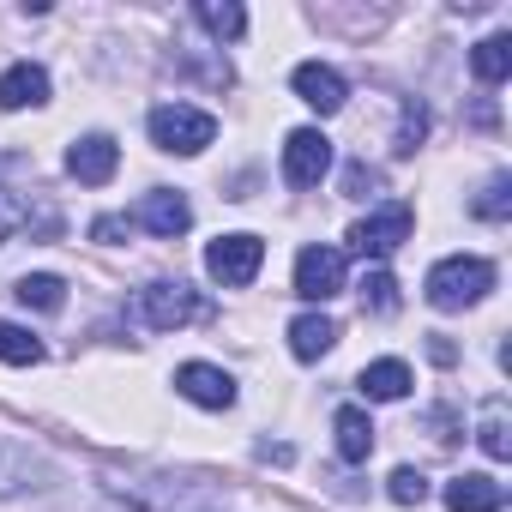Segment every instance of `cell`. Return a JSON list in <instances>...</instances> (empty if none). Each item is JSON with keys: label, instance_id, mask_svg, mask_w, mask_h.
<instances>
[{"label": "cell", "instance_id": "14", "mask_svg": "<svg viewBox=\"0 0 512 512\" xmlns=\"http://www.w3.org/2000/svg\"><path fill=\"white\" fill-rule=\"evenodd\" d=\"M37 103H49V73L43 67L19 61V67L0 73V109H37Z\"/></svg>", "mask_w": 512, "mask_h": 512}, {"label": "cell", "instance_id": "2", "mask_svg": "<svg viewBox=\"0 0 512 512\" xmlns=\"http://www.w3.org/2000/svg\"><path fill=\"white\" fill-rule=\"evenodd\" d=\"M428 302L440 308V314H458V308H476L488 290H494V266L488 260H464V253H452V260H440L434 272H428Z\"/></svg>", "mask_w": 512, "mask_h": 512}, {"label": "cell", "instance_id": "12", "mask_svg": "<svg viewBox=\"0 0 512 512\" xmlns=\"http://www.w3.org/2000/svg\"><path fill=\"white\" fill-rule=\"evenodd\" d=\"M139 223H145L157 241H175V235H187V223H193V205H187L181 193L157 187V193H145V199H139Z\"/></svg>", "mask_w": 512, "mask_h": 512}, {"label": "cell", "instance_id": "10", "mask_svg": "<svg viewBox=\"0 0 512 512\" xmlns=\"http://www.w3.org/2000/svg\"><path fill=\"white\" fill-rule=\"evenodd\" d=\"M67 169H73V181L103 187V181H115V169H121V145H115L109 133H85V139L67 151Z\"/></svg>", "mask_w": 512, "mask_h": 512}, {"label": "cell", "instance_id": "21", "mask_svg": "<svg viewBox=\"0 0 512 512\" xmlns=\"http://www.w3.org/2000/svg\"><path fill=\"white\" fill-rule=\"evenodd\" d=\"M193 19L217 37V43H235L241 31H247V13L235 7V0H199V7H193Z\"/></svg>", "mask_w": 512, "mask_h": 512}, {"label": "cell", "instance_id": "25", "mask_svg": "<svg viewBox=\"0 0 512 512\" xmlns=\"http://www.w3.org/2000/svg\"><path fill=\"white\" fill-rule=\"evenodd\" d=\"M362 308H368V314H398V284H392V272H368V278H362Z\"/></svg>", "mask_w": 512, "mask_h": 512}, {"label": "cell", "instance_id": "17", "mask_svg": "<svg viewBox=\"0 0 512 512\" xmlns=\"http://www.w3.org/2000/svg\"><path fill=\"white\" fill-rule=\"evenodd\" d=\"M356 386H362V398H374V404H398V398L410 392V368L386 356V362H368Z\"/></svg>", "mask_w": 512, "mask_h": 512}, {"label": "cell", "instance_id": "18", "mask_svg": "<svg viewBox=\"0 0 512 512\" xmlns=\"http://www.w3.org/2000/svg\"><path fill=\"white\" fill-rule=\"evenodd\" d=\"M332 344H338V326H332L326 314H302V320L290 326V350H296V362H320Z\"/></svg>", "mask_w": 512, "mask_h": 512}, {"label": "cell", "instance_id": "16", "mask_svg": "<svg viewBox=\"0 0 512 512\" xmlns=\"http://www.w3.org/2000/svg\"><path fill=\"white\" fill-rule=\"evenodd\" d=\"M332 428H338V458H344V464H368V452H374V422H368V410L344 404Z\"/></svg>", "mask_w": 512, "mask_h": 512}, {"label": "cell", "instance_id": "6", "mask_svg": "<svg viewBox=\"0 0 512 512\" xmlns=\"http://www.w3.org/2000/svg\"><path fill=\"white\" fill-rule=\"evenodd\" d=\"M133 314H139L151 332H175V326L199 320V314H205V302H199V290H187V284L175 278V284H145V290H139V302H133Z\"/></svg>", "mask_w": 512, "mask_h": 512}, {"label": "cell", "instance_id": "19", "mask_svg": "<svg viewBox=\"0 0 512 512\" xmlns=\"http://www.w3.org/2000/svg\"><path fill=\"white\" fill-rule=\"evenodd\" d=\"M476 440H482V452H488V458H512V416H506V398H500V392L482 404Z\"/></svg>", "mask_w": 512, "mask_h": 512}, {"label": "cell", "instance_id": "4", "mask_svg": "<svg viewBox=\"0 0 512 512\" xmlns=\"http://www.w3.org/2000/svg\"><path fill=\"white\" fill-rule=\"evenodd\" d=\"M266 266V241L260 235H217L205 247V272L223 284V290H247Z\"/></svg>", "mask_w": 512, "mask_h": 512}, {"label": "cell", "instance_id": "13", "mask_svg": "<svg viewBox=\"0 0 512 512\" xmlns=\"http://www.w3.org/2000/svg\"><path fill=\"white\" fill-rule=\"evenodd\" d=\"M446 512H506V488L494 476L464 470V476L446 482Z\"/></svg>", "mask_w": 512, "mask_h": 512}, {"label": "cell", "instance_id": "24", "mask_svg": "<svg viewBox=\"0 0 512 512\" xmlns=\"http://www.w3.org/2000/svg\"><path fill=\"white\" fill-rule=\"evenodd\" d=\"M422 133H428V109H422L416 97H404V121H398V139H392V151H398V157H410V151L422 145Z\"/></svg>", "mask_w": 512, "mask_h": 512}, {"label": "cell", "instance_id": "27", "mask_svg": "<svg viewBox=\"0 0 512 512\" xmlns=\"http://www.w3.org/2000/svg\"><path fill=\"white\" fill-rule=\"evenodd\" d=\"M386 494H392L398 506H422V500H428V476L404 464V470H392V482H386Z\"/></svg>", "mask_w": 512, "mask_h": 512}, {"label": "cell", "instance_id": "23", "mask_svg": "<svg viewBox=\"0 0 512 512\" xmlns=\"http://www.w3.org/2000/svg\"><path fill=\"white\" fill-rule=\"evenodd\" d=\"M0 362H13V368H37V362H43V344H37L25 326L0 320Z\"/></svg>", "mask_w": 512, "mask_h": 512}, {"label": "cell", "instance_id": "29", "mask_svg": "<svg viewBox=\"0 0 512 512\" xmlns=\"http://www.w3.org/2000/svg\"><path fill=\"white\" fill-rule=\"evenodd\" d=\"M368 187H380V169L350 163V169H344V193H350V199H368Z\"/></svg>", "mask_w": 512, "mask_h": 512}, {"label": "cell", "instance_id": "3", "mask_svg": "<svg viewBox=\"0 0 512 512\" xmlns=\"http://www.w3.org/2000/svg\"><path fill=\"white\" fill-rule=\"evenodd\" d=\"M151 145L157 151H181V157H193V151H205L211 139H217V121L205 115V109H187V103H163V109H151Z\"/></svg>", "mask_w": 512, "mask_h": 512}, {"label": "cell", "instance_id": "5", "mask_svg": "<svg viewBox=\"0 0 512 512\" xmlns=\"http://www.w3.org/2000/svg\"><path fill=\"white\" fill-rule=\"evenodd\" d=\"M410 229H416V211L398 199V205H380V211H368L362 223H350V247L362 253V260H386L392 247L410 241Z\"/></svg>", "mask_w": 512, "mask_h": 512}, {"label": "cell", "instance_id": "15", "mask_svg": "<svg viewBox=\"0 0 512 512\" xmlns=\"http://www.w3.org/2000/svg\"><path fill=\"white\" fill-rule=\"evenodd\" d=\"M49 476V464L31 452V446H19V440H0V494H19V488H37Z\"/></svg>", "mask_w": 512, "mask_h": 512}, {"label": "cell", "instance_id": "11", "mask_svg": "<svg viewBox=\"0 0 512 512\" xmlns=\"http://www.w3.org/2000/svg\"><path fill=\"white\" fill-rule=\"evenodd\" d=\"M290 85H296V97H302L308 109H320V115H338V109H344V97H350V91H344V73H338V67H326V61H302Z\"/></svg>", "mask_w": 512, "mask_h": 512}, {"label": "cell", "instance_id": "1", "mask_svg": "<svg viewBox=\"0 0 512 512\" xmlns=\"http://www.w3.org/2000/svg\"><path fill=\"white\" fill-rule=\"evenodd\" d=\"M103 482H109V494H121L139 512H217L223 506L217 488H199V482L163 476V470H103Z\"/></svg>", "mask_w": 512, "mask_h": 512}, {"label": "cell", "instance_id": "8", "mask_svg": "<svg viewBox=\"0 0 512 512\" xmlns=\"http://www.w3.org/2000/svg\"><path fill=\"white\" fill-rule=\"evenodd\" d=\"M344 290V253L338 247H302L296 260V296L302 302H332Z\"/></svg>", "mask_w": 512, "mask_h": 512}, {"label": "cell", "instance_id": "30", "mask_svg": "<svg viewBox=\"0 0 512 512\" xmlns=\"http://www.w3.org/2000/svg\"><path fill=\"white\" fill-rule=\"evenodd\" d=\"M428 356H434V362H452V356H458V350H452V344H446V338H428Z\"/></svg>", "mask_w": 512, "mask_h": 512}, {"label": "cell", "instance_id": "31", "mask_svg": "<svg viewBox=\"0 0 512 512\" xmlns=\"http://www.w3.org/2000/svg\"><path fill=\"white\" fill-rule=\"evenodd\" d=\"M260 458H266V464H290V446H272V440H266V446H260Z\"/></svg>", "mask_w": 512, "mask_h": 512}, {"label": "cell", "instance_id": "20", "mask_svg": "<svg viewBox=\"0 0 512 512\" xmlns=\"http://www.w3.org/2000/svg\"><path fill=\"white\" fill-rule=\"evenodd\" d=\"M13 296H19L25 308H37V314H61V308H67V284H61L55 272H31V278H19Z\"/></svg>", "mask_w": 512, "mask_h": 512}, {"label": "cell", "instance_id": "7", "mask_svg": "<svg viewBox=\"0 0 512 512\" xmlns=\"http://www.w3.org/2000/svg\"><path fill=\"white\" fill-rule=\"evenodd\" d=\"M326 169H332V139L320 127H296L284 139V181L290 187H320Z\"/></svg>", "mask_w": 512, "mask_h": 512}, {"label": "cell", "instance_id": "22", "mask_svg": "<svg viewBox=\"0 0 512 512\" xmlns=\"http://www.w3.org/2000/svg\"><path fill=\"white\" fill-rule=\"evenodd\" d=\"M470 67H476L482 85H500V79L512 73V37H482L476 55H470Z\"/></svg>", "mask_w": 512, "mask_h": 512}, {"label": "cell", "instance_id": "26", "mask_svg": "<svg viewBox=\"0 0 512 512\" xmlns=\"http://www.w3.org/2000/svg\"><path fill=\"white\" fill-rule=\"evenodd\" d=\"M506 211H512V181H506V175H494V181L476 193V217H488V223H506Z\"/></svg>", "mask_w": 512, "mask_h": 512}, {"label": "cell", "instance_id": "9", "mask_svg": "<svg viewBox=\"0 0 512 512\" xmlns=\"http://www.w3.org/2000/svg\"><path fill=\"white\" fill-rule=\"evenodd\" d=\"M175 392H181L187 404H199V410H229V404H235V380H229L223 368H211V362L175 368Z\"/></svg>", "mask_w": 512, "mask_h": 512}, {"label": "cell", "instance_id": "28", "mask_svg": "<svg viewBox=\"0 0 512 512\" xmlns=\"http://www.w3.org/2000/svg\"><path fill=\"white\" fill-rule=\"evenodd\" d=\"M31 223V211H25V199L13 193V187H0V241H7L13 229H25Z\"/></svg>", "mask_w": 512, "mask_h": 512}]
</instances>
